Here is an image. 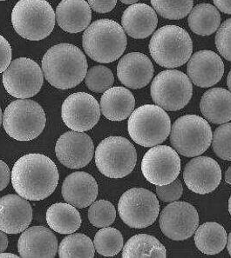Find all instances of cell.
<instances>
[{
  "mask_svg": "<svg viewBox=\"0 0 231 258\" xmlns=\"http://www.w3.org/2000/svg\"><path fill=\"white\" fill-rule=\"evenodd\" d=\"M59 183L57 166L50 158L39 154L25 155L12 170L15 191L29 201H40L54 193Z\"/></svg>",
  "mask_w": 231,
  "mask_h": 258,
  "instance_id": "1",
  "label": "cell"
},
{
  "mask_svg": "<svg viewBox=\"0 0 231 258\" xmlns=\"http://www.w3.org/2000/svg\"><path fill=\"white\" fill-rule=\"evenodd\" d=\"M44 79L61 90L73 88L82 82L87 73V61L75 45L60 44L45 52L42 59Z\"/></svg>",
  "mask_w": 231,
  "mask_h": 258,
  "instance_id": "2",
  "label": "cell"
},
{
  "mask_svg": "<svg viewBox=\"0 0 231 258\" xmlns=\"http://www.w3.org/2000/svg\"><path fill=\"white\" fill-rule=\"evenodd\" d=\"M127 43L123 28L111 19L95 21L83 34L85 52L98 63H109L117 60L126 50Z\"/></svg>",
  "mask_w": 231,
  "mask_h": 258,
  "instance_id": "3",
  "label": "cell"
},
{
  "mask_svg": "<svg viewBox=\"0 0 231 258\" xmlns=\"http://www.w3.org/2000/svg\"><path fill=\"white\" fill-rule=\"evenodd\" d=\"M55 13L47 0H20L12 13L13 28L23 38L39 41L55 26Z\"/></svg>",
  "mask_w": 231,
  "mask_h": 258,
  "instance_id": "4",
  "label": "cell"
},
{
  "mask_svg": "<svg viewBox=\"0 0 231 258\" xmlns=\"http://www.w3.org/2000/svg\"><path fill=\"white\" fill-rule=\"evenodd\" d=\"M149 51L159 66L174 69L190 60L193 43L183 28L176 25H166L153 35L149 43Z\"/></svg>",
  "mask_w": 231,
  "mask_h": 258,
  "instance_id": "5",
  "label": "cell"
},
{
  "mask_svg": "<svg viewBox=\"0 0 231 258\" xmlns=\"http://www.w3.org/2000/svg\"><path fill=\"white\" fill-rule=\"evenodd\" d=\"M127 129L131 139L143 147L161 145L171 132V120L162 107L146 104L130 115Z\"/></svg>",
  "mask_w": 231,
  "mask_h": 258,
  "instance_id": "6",
  "label": "cell"
},
{
  "mask_svg": "<svg viewBox=\"0 0 231 258\" xmlns=\"http://www.w3.org/2000/svg\"><path fill=\"white\" fill-rule=\"evenodd\" d=\"M47 123L40 104L31 99H18L7 106L3 115L4 129L18 141H31L38 138Z\"/></svg>",
  "mask_w": 231,
  "mask_h": 258,
  "instance_id": "7",
  "label": "cell"
},
{
  "mask_svg": "<svg viewBox=\"0 0 231 258\" xmlns=\"http://www.w3.org/2000/svg\"><path fill=\"white\" fill-rule=\"evenodd\" d=\"M213 133L209 123L197 115H186L172 125L170 142L177 153L187 158L204 153L212 142Z\"/></svg>",
  "mask_w": 231,
  "mask_h": 258,
  "instance_id": "8",
  "label": "cell"
},
{
  "mask_svg": "<svg viewBox=\"0 0 231 258\" xmlns=\"http://www.w3.org/2000/svg\"><path fill=\"white\" fill-rule=\"evenodd\" d=\"M136 150L122 137H109L102 140L95 151V164L104 176L122 178L136 165Z\"/></svg>",
  "mask_w": 231,
  "mask_h": 258,
  "instance_id": "9",
  "label": "cell"
},
{
  "mask_svg": "<svg viewBox=\"0 0 231 258\" xmlns=\"http://www.w3.org/2000/svg\"><path fill=\"white\" fill-rule=\"evenodd\" d=\"M150 91L155 104L163 110L176 111L190 103L193 86L186 74L176 70H167L155 77Z\"/></svg>",
  "mask_w": 231,
  "mask_h": 258,
  "instance_id": "10",
  "label": "cell"
},
{
  "mask_svg": "<svg viewBox=\"0 0 231 258\" xmlns=\"http://www.w3.org/2000/svg\"><path fill=\"white\" fill-rule=\"evenodd\" d=\"M160 205L155 193L143 188H133L120 197L118 212L124 223L134 229L152 225L158 217Z\"/></svg>",
  "mask_w": 231,
  "mask_h": 258,
  "instance_id": "11",
  "label": "cell"
},
{
  "mask_svg": "<svg viewBox=\"0 0 231 258\" xmlns=\"http://www.w3.org/2000/svg\"><path fill=\"white\" fill-rule=\"evenodd\" d=\"M44 73L35 61L19 57L10 63L4 72L3 84L7 92L14 98H32L41 90Z\"/></svg>",
  "mask_w": 231,
  "mask_h": 258,
  "instance_id": "12",
  "label": "cell"
},
{
  "mask_svg": "<svg viewBox=\"0 0 231 258\" xmlns=\"http://www.w3.org/2000/svg\"><path fill=\"white\" fill-rule=\"evenodd\" d=\"M143 176L155 185L174 182L180 171V159L177 151L168 145L154 146L142 161Z\"/></svg>",
  "mask_w": 231,
  "mask_h": 258,
  "instance_id": "13",
  "label": "cell"
},
{
  "mask_svg": "<svg viewBox=\"0 0 231 258\" xmlns=\"http://www.w3.org/2000/svg\"><path fill=\"white\" fill-rule=\"evenodd\" d=\"M159 223L162 233L169 239L183 241L196 232L199 216L193 205L186 202H174L163 209Z\"/></svg>",
  "mask_w": 231,
  "mask_h": 258,
  "instance_id": "14",
  "label": "cell"
},
{
  "mask_svg": "<svg viewBox=\"0 0 231 258\" xmlns=\"http://www.w3.org/2000/svg\"><path fill=\"white\" fill-rule=\"evenodd\" d=\"M101 107L92 95L76 92L64 101L61 117L70 129L84 133L94 128L100 120Z\"/></svg>",
  "mask_w": 231,
  "mask_h": 258,
  "instance_id": "15",
  "label": "cell"
},
{
  "mask_svg": "<svg viewBox=\"0 0 231 258\" xmlns=\"http://www.w3.org/2000/svg\"><path fill=\"white\" fill-rule=\"evenodd\" d=\"M55 153L65 166L81 169L92 160L95 146L87 134L72 131L60 136L55 146Z\"/></svg>",
  "mask_w": 231,
  "mask_h": 258,
  "instance_id": "16",
  "label": "cell"
},
{
  "mask_svg": "<svg viewBox=\"0 0 231 258\" xmlns=\"http://www.w3.org/2000/svg\"><path fill=\"white\" fill-rule=\"evenodd\" d=\"M183 179L190 190L205 195L218 187L222 180V170L212 158L197 157L186 164Z\"/></svg>",
  "mask_w": 231,
  "mask_h": 258,
  "instance_id": "17",
  "label": "cell"
},
{
  "mask_svg": "<svg viewBox=\"0 0 231 258\" xmlns=\"http://www.w3.org/2000/svg\"><path fill=\"white\" fill-rule=\"evenodd\" d=\"M187 73L194 85L208 88L221 81L224 74V63L212 50H200L190 57Z\"/></svg>",
  "mask_w": 231,
  "mask_h": 258,
  "instance_id": "18",
  "label": "cell"
},
{
  "mask_svg": "<svg viewBox=\"0 0 231 258\" xmlns=\"http://www.w3.org/2000/svg\"><path fill=\"white\" fill-rule=\"evenodd\" d=\"M32 219V206L26 199L13 194L0 199V230L4 232H23L28 228Z\"/></svg>",
  "mask_w": 231,
  "mask_h": 258,
  "instance_id": "19",
  "label": "cell"
},
{
  "mask_svg": "<svg viewBox=\"0 0 231 258\" xmlns=\"http://www.w3.org/2000/svg\"><path fill=\"white\" fill-rule=\"evenodd\" d=\"M118 79L127 88L138 90L149 85L154 77V66L149 57L131 52L121 57L117 67Z\"/></svg>",
  "mask_w": 231,
  "mask_h": 258,
  "instance_id": "20",
  "label": "cell"
},
{
  "mask_svg": "<svg viewBox=\"0 0 231 258\" xmlns=\"http://www.w3.org/2000/svg\"><path fill=\"white\" fill-rule=\"evenodd\" d=\"M18 250L21 257H54L57 254L58 240L45 227H31L19 237Z\"/></svg>",
  "mask_w": 231,
  "mask_h": 258,
  "instance_id": "21",
  "label": "cell"
},
{
  "mask_svg": "<svg viewBox=\"0 0 231 258\" xmlns=\"http://www.w3.org/2000/svg\"><path fill=\"white\" fill-rule=\"evenodd\" d=\"M64 199L76 208H86L97 199L98 184L95 177L83 171L70 174L62 184Z\"/></svg>",
  "mask_w": 231,
  "mask_h": 258,
  "instance_id": "22",
  "label": "cell"
},
{
  "mask_svg": "<svg viewBox=\"0 0 231 258\" xmlns=\"http://www.w3.org/2000/svg\"><path fill=\"white\" fill-rule=\"evenodd\" d=\"M157 24L155 10L146 4H133L125 10L121 18L124 31L136 39L148 38L155 32Z\"/></svg>",
  "mask_w": 231,
  "mask_h": 258,
  "instance_id": "23",
  "label": "cell"
},
{
  "mask_svg": "<svg viewBox=\"0 0 231 258\" xmlns=\"http://www.w3.org/2000/svg\"><path fill=\"white\" fill-rule=\"evenodd\" d=\"M56 21L60 28L69 33L86 30L92 19V11L85 0H62L56 8Z\"/></svg>",
  "mask_w": 231,
  "mask_h": 258,
  "instance_id": "24",
  "label": "cell"
},
{
  "mask_svg": "<svg viewBox=\"0 0 231 258\" xmlns=\"http://www.w3.org/2000/svg\"><path fill=\"white\" fill-rule=\"evenodd\" d=\"M135 106L132 92L125 87L108 89L101 98V111L106 118L111 121H122L130 117Z\"/></svg>",
  "mask_w": 231,
  "mask_h": 258,
  "instance_id": "25",
  "label": "cell"
},
{
  "mask_svg": "<svg viewBox=\"0 0 231 258\" xmlns=\"http://www.w3.org/2000/svg\"><path fill=\"white\" fill-rule=\"evenodd\" d=\"M200 109L210 123H228L231 120V92L223 88L210 89L202 97Z\"/></svg>",
  "mask_w": 231,
  "mask_h": 258,
  "instance_id": "26",
  "label": "cell"
},
{
  "mask_svg": "<svg viewBox=\"0 0 231 258\" xmlns=\"http://www.w3.org/2000/svg\"><path fill=\"white\" fill-rule=\"evenodd\" d=\"M47 222L58 233L72 234L79 230L81 217L73 205L58 203L51 205L47 211Z\"/></svg>",
  "mask_w": 231,
  "mask_h": 258,
  "instance_id": "27",
  "label": "cell"
},
{
  "mask_svg": "<svg viewBox=\"0 0 231 258\" xmlns=\"http://www.w3.org/2000/svg\"><path fill=\"white\" fill-rule=\"evenodd\" d=\"M195 243L197 249L206 255H217L227 244V233L221 224L207 222L196 230Z\"/></svg>",
  "mask_w": 231,
  "mask_h": 258,
  "instance_id": "28",
  "label": "cell"
},
{
  "mask_svg": "<svg viewBox=\"0 0 231 258\" xmlns=\"http://www.w3.org/2000/svg\"><path fill=\"white\" fill-rule=\"evenodd\" d=\"M188 22L194 33L209 36L220 27L221 15L217 8L212 5L200 4L190 12Z\"/></svg>",
  "mask_w": 231,
  "mask_h": 258,
  "instance_id": "29",
  "label": "cell"
},
{
  "mask_svg": "<svg viewBox=\"0 0 231 258\" xmlns=\"http://www.w3.org/2000/svg\"><path fill=\"white\" fill-rule=\"evenodd\" d=\"M167 256L164 246L155 236L139 234L132 236L125 244L122 257H162Z\"/></svg>",
  "mask_w": 231,
  "mask_h": 258,
  "instance_id": "30",
  "label": "cell"
},
{
  "mask_svg": "<svg viewBox=\"0 0 231 258\" xmlns=\"http://www.w3.org/2000/svg\"><path fill=\"white\" fill-rule=\"evenodd\" d=\"M59 256L67 257H89L95 256V245L90 237L83 234H72L66 236L59 246Z\"/></svg>",
  "mask_w": 231,
  "mask_h": 258,
  "instance_id": "31",
  "label": "cell"
},
{
  "mask_svg": "<svg viewBox=\"0 0 231 258\" xmlns=\"http://www.w3.org/2000/svg\"><path fill=\"white\" fill-rule=\"evenodd\" d=\"M94 245L100 255L114 256L123 248V236L116 229L105 227L95 235Z\"/></svg>",
  "mask_w": 231,
  "mask_h": 258,
  "instance_id": "32",
  "label": "cell"
},
{
  "mask_svg": "<svg viewBox=\"0 0 231 258\" xmlns=\"http://www.w3.org/2000/svg\"><path fill=\"white\" fill-rule=\"evenodd\" d=\"M154 9L164 19L178 20L188 16L193 8V0H151Z\"/></svg>",
  "mask_w": 231,
  "mask_h": 258,
  "instance_id": "33",
  "label": "cell"
},
{
  "mask_svg": "<svg viewBox=\"0 0 231 258\" xmlns=\"http://www.w3.org/2000/svg\"><path fill=\"white\" fill-rule=\"evenodd\" d=\"M116 217V210L111 202L99 200L94 202L88 210V219L95 227L110 226Z\"/></svg>",
  "mask_w": 231,
  "mask_h": 258,
  "instance_id": "34",
  "label": "cell"
},
{
  "mask_svg": "<svg viewBox=\"0 0 231 258\" xmlns=\"http://www.w3.org/2000/svg\"><path fill=\"white\" fill-rule=\"evenodd\" d=\"M114 77L111 70L104 66H96L89 70L85 78L87 88L94 92H105L114 85Z\"/></svg>",
  "mask_w": 231,
  "mask_h": 258,
  "instance_id": "35",
  "label": "cell"
},
{
  "mask_svg": "<svg viewBox=\"0 0 231 258\" xmlns=\"http://www.w3.org/2000/svg\"><path fill=\"white\" fill-rule=\"evenodd\" d=\"M212 147L222 160L231 161V123H223L213 134Z\"/></svg>",
  "mask_w": 231,
  "mask_h": 258,
  "instance_id": "36",
  "label": "cell"
},
{
  "mask_svg": "<svg viewBox=\"0 0 231 258\" xmlns=\"http://www.w3.org/2000/svg\"><path fill=\"white\" fill-rule=\"evenodd\" d=\"M215 46L222 57L231 62V19L219 27L215 35Z\"/></svg>",
  "mask_w": 231,
  "mask_h": 258,
  "instance_id": "37",
  "label": "cell"
},
{
  "mask_svg": "<svg viewBox=\"0 0 231 258\" xmlns=\"http://www.w3.org/2000/svg\"><path fill=\"white\" fill-rule=\"evenodd\" d=\"M183 193L182 184L178 180L174 182L165 184V185H157L156 187V195L159 199L165 203H172L180 199Z\"/></svg>",
  "mask_w": 231,
  "mask_h": 258,
  "instance_id": "38",
  "label": "cell"
},
{
  "mask_svg": "<svg viewBox=\"0 0 231 258\" xmlns=\"http://www.w3.org/2000/svg\"><path fill=\"white\" fill-rule=\"evenodd\" d=\"M12 60V48L9 42L0 35V73H4L9 67Z\"/></svg>",
  "mask_w": 231,
  "mask_h": 258,
  "instance_id": "39",
  "label": "cell"
},
{
  "mask_svg": "<svg viewBox=\"0 0 231 258\" xmlns=\"http://www.w3.org/2000/svg\"><path fill=\"white\" fill-rule=\"evenodd\" d=\"M89 6L95 12L99 13H108L114 9L117 0H87Z\"/></svg>",
  "mask_w": 231,
  "mask_h": 258,
  "instance_id": "40",
  "label": "cell"
},
{
  "mask_svg": "<svg viewBox=\"0 0 231 258\" xmlns=\"http://www.w3.org/2000/svg\"><path fill=\"white\" fill-rule=\"evenodd\" d=\"M11 175L9 167L4 161L0 160V191L6 189L9 184Z\"/></svg>",
  "mask_w": 231,
  "mask_h": 258,
  "instance_id": "41",
  "label": "cell"
},
{
  "mask_svg": "<svg viewBox=\"0 0 231 258\" xmlns=\"http://www.w3.org/2000/svg\"><path fill=\"white\" fill-rule=\"evenodd\" d=\"M215 7L226 14H231V0H213Z\"/></svg>",
  "mask_w": 231,
  "mask_h": 258,
  "instance_id": "42",
  "label": "cell"
},
{
  "mask_svg": "<svg viewBox=\"0 0 231 258\" xmlns=\"http://www.w3.org/2000/svg\"><path fill=\"white\" fill-rule=\"evenodd\" d=\"M8 246V238H7V233L0 230V253L5 252L7 249Z\"/></svg>",
  "mask_w": 231,
  "mask_h": 258,
  "instance_id": "43",
  "label": "cell"
},
{
  "mask_svg": "<svg viewBox=\"0 0 231 258\" xmlns=\"http://www.w3.org/2000/svg\"><path fill=\"white\" fill-rule=\"evenodd\" d=\"M225 181H226V183L231 185V166L229 167L228 170L226 171V174H225Z\"/></svg>",
  "mask_w": 231,
  "mask_h": 258,
  "instance_id": "44",
  "label": "cell"
},
{
  "mask_svg": "<svg viewBox=\"0 0 231 258\" xmlns=\"http://www.w3.org/2000/svg\"><path fill=\"white\" fill-rule=\"evenodd\" d=\"M0 257L18 258L19 256L15 255V254H12V253H5V252H2V253H0Z\"/></svg>",
  "mask_w": 231,
  "mask_h": 258,
  "instance_id": "45",
  "label": "cell"
},
{
  "mask_svg": "<svg viewBox=\"0 0 231 258\" xmlns=\"http://www.w3.org/2000/svg\"><path fill=\"white\" fill-rule=\"evenodd\" d=\"M227 249H228V253H229L231 256V232L228 235V238H227Z\"/></svg>",
  "mask_w": 231,
  "mask_h": 258,
  "instance_id": "46",
  "label": "cell"
},
{
  "mask_svg": "<svg viewBox=\"0 0 231 258\" xmlns=\"http://www.w3.org/2000/svg\"><path fill=\"white\" fill-rule=\"evenodd\" d=\"M139 0H120V2L125 4V5H133L136 4Z\"/></svg>",
  "mask_w": 231,
  "mask_h": 258,
  "instance_id": "47",
  "label": "cell"
},
{
  "mask_svg": "<svg viewBox=\"0 0 231 258\" xmlns=\"http://www.w3.org/2000/svg\"><path fill=\"white\" fill-rule=\"evenodd\" d=\"M227 85H228L229 92H231V71L228 73V78H227Z\"/></svg>",
  "mask_w": 231,
  "mask_h": 258,
  "instance_id": "48",
  "label": "cell"
},
{
  "mask_svg": "<svg viewBox=\"0 0 231 258\" xmlns=\"http://www.w3.org/2000/svg\"><path fill=\"white\" fill-rule=\"evenodd\" d=\"M2 122H3V113H2V110L0 108V126H1Z\"/></svg>",
  "mask_w": 231,
  "mask_h": 258,
  "instance_id": "49",
  "label": "cell"
},
{
  "mask_svg": "<svg viewBox=\"0 0 231 258\" xmlns=\"http://www.w3.org/2000/svg\"><path fill=\"white\" fill-rule=\"evenodd\" d=\"M228 211H229V214L231 215V196L229 199H228Z\"/></svg>",
  "mask_w": 231,
  "mask_h": 258,
  "instance_id": "50",
  "label": "cell"
},
{
  "mask_svg": "<svg viewBox=\"0 0 231 258\" xmlns=\"http://www.w3.org/2000/svg\"><path fill=\"white\" fill-rule=\"evenodd\" d=\"M0 1H6V0H0Z\"/></svg>",
  "mask_w": 231,
  "mask_h": 258,
  "instance_id": "51",
  "label": "cell"
}]
</instances>
